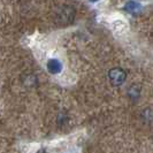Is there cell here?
<instances>
[{
  "label": "cell",
  "instance_id": "obj_1",
  "mask_svg": "<svg viewBox=\"0 0 153 153\" xmlns=\"http://www.w3.org/2000/svg\"><path fill=\"white\" fill-rule=\"evenodd\" d=\"M108 78L111 81V83L114 86H120L122 85L126 79H127V73L122 68L115 67V68L109 69L108 71Z\"/></svg>",
  "mask_w": 153,
  "mask_h": 153
},
{
  "label": "cell",
  "instance_id": "obj_2",
  "mask_svg": "<svg viewBox=\"0 0 153 153\" xmlns=\"http://www.w3.org/2000/svg\"><path fill=\"white\" fill-rule=\"evenodd\" d=\"M47 69L53 75L59 74L62 69L61 62L59 61V60H56V59H51V60H48V62H47Z\"/></svg>",
  "mask_w": 153,
  "mask_h": 153
},
{
  "label": "cell",
  "instance_id": "obj_3",
  "mask_svg": "<svg viewBox=\"0 0 153 153\" xmlns=\"http://www.w3.org/2000/svg\"><path fill=\"white\" fill-rule=\"evenodd\" d=\"M124 9L130 14H137L142 10V5L137 1H128L124 6Z\"/></svg>",
  "mask_w": 153,
  "mask_h": 153
},
{
  "label": "cell",
  "instance_id": "obj_4",
  "mask_svg": "<svg viewBox=\"0 0 153 153\" xmlns=\"http://www.w3.org/2000/svg\"><path fill=\"white\" fill-rule=\"evenodd\" d=\"M128 96L130 97V99L135 100L139 98L140 96V86L139 85H131L130 88L128 89Z\"/></svg>",
  "mask_w": 153,
  "mask_h": 153
}]
</instances>
